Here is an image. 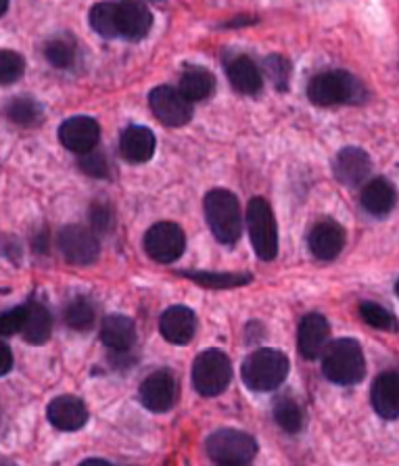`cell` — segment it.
<instances>
[{"label":"cell","instance_id":"obj_1","mask_svg":"<svg viewBox=\"0 0 399 466\" xmlns=\"http://www.w3.org/2000/svg\"><path fill=\"white\" fill-rule=\"evenodd\" d=\"M322 372L334 385H355L366 374V360L358 341L339 339L328 345L322 360Z\"/></svg>","mask_w":399,"mask_h":466},{"label":"cell","instance_id":"obj_2","mask_svg":"<svg viewBox=\"0 0 399 466\" xmlns=\"http://www.w3.org/2000/svg\"><path fill=\"white\" fill-rule=\"evenodd\" d=\"M205 216L214 237L224 245H234L243 230L239 199L230 190L215 188L205 197Z\"/></svg>","mask_w":399,"mask_h":466},{"label":"cell","instance_id":"obj_3","mask_svg":"<svg viewBox=\"0 0 399 466\" xmlns=\"http://www.w3.org/2000/svg\"><path fill=\"white\" fill-rule=\"evenodd\" d=\"M307 96L314 105L320 107H331V105H355L366 101V90L362 82L355 80L347 72H324L312 77L310 86H307Z\"/></svg>","mask_w":399,"mask_h":466},{"label":"cell","instance_id":"obj_4","mask_svg":"<svg viewBox=\"0 0 399 466\" xmlns=\"http://www.w3.org/2000/svg\"><path fill=\"white\" fill-rule=\"evenodd\" d=\"M243 380L254 391H272L284 383L289 358L278 350H257L243 362Z\"/></svg>","mask_w":399,"mask_h":466},{"label":"cell","instance_id":"obj_5","mask_svg":"<svg viewBox=\"0 0 399 466\" xmlns=\"http://www.w3.org/2000/svg\"><path fill=\"white\" fill-rule=\"evenodd\" d=\"M207 454L218 464H249L257 454V443L249 433L234 429H222L209 435Z\"/></svg>","mask_w":399,"mask_h":466},{"label":"cell","instance_id":"obj_6","mask_svg":"<svg viewBox=\"0 0 399 466\" xmlns=\"http://www.w3.org/2000/svg\"><path fill=\"white\" fill-rule=\"evenodd\" d=\"M230 379H233V366L220 350H207L195 360L193 383L203 398H215L226 391Z\"/></svg>","mask_w":399,"mask_h":466},{"label":"cell","instance_id":"obj_7","mask_svg":"<svg viewBox=\"0 0 399 466\" xmlns=\"http://www.w3.org/2000/svg\"><path fill=\"white\" fill-rule=\"evenodd\" d=\"M247 226H249L251 243H254V249L257 256H260V259L264 261L274 259L278 253L276 220H274V214H272V208L268 206V201L262 199V197H255V199L249 201Z\"/></svg>","mask_w":399,"mask_h":466},{"label":"cell","instance_id":"obj_8","mask_svg":"<svg viewBox=\"0 0 399 466\" xmlns=\"http://www.w3.org/2000/svg\"><path fill=\"white\" fill-rule=\"evenodd\" d=\"M186 247V237L178 224L159 222L145 235V249L159 264L176 261Z\"/></svg>","mask_w":399,"mask_h":466},{"label":"cell","instance_id":"obj_9","mask_svg":"<svg viewBox=\"0 0 399 466\" xmlns=\"http://www.w3.org/2000/svg\"><path fill=\"white\" fill-rule=\"evenodd\" d=\"M149 105L159 122L165 126H172V128L188 124L193 117V103L180 93V88H172V86L153 88L149 95Z\"/></svg>","mask_w":399,"mask_h":466},{"label":"cell","instance_id":"obj_10","mask_svg":"<svg viewBox=\"0 0 399 466\" xmlns=\"http://www.w3.org/2000/svg\"><path fill=\"white\" fill-rule=\"evenodd\" d=\"M59 249L69 264L88 266L99 258V238L84 226H65L59 232Z\"/></svg>","mask_w":399,"mask_h":466},{"label":"cell","instance_id":"obj_11","mask_svg":"<svg viewBox=\"0 0 399 466\" xmlns=\"http://www.w3.org/2000/svg\"><path fill=\"white\" fill-rule=\"evenodd\" d=\"M59 140L67 151H72L75 155H84L96 149V145H99L101 126L96 124V119L86 117V116L69 117L67 122L61 124Z\"/></svg>","mask_w":399,"mask_h":466},{"label":"cell","instance_id":"obj_12","mask_svg":"<svg viewBox=\"0 0 399 466\" xmlns=\"http://www.w3.org/2000/svg\"><path fill=\"white\" fill-rule=\"evenodd\" d=\"M117 38L143 40L153 25V15L140 0H117Z\"/></svg>","mask_w":399,"mask_h":466},{"label":"cell","instance_id":"obj_13","mask_svg":"<svg viewBox=\"0 0 399 466\" xmlns=\"http://www.w3.org/2000/svg\"><path fill=\"white\" fill-rule=\"evenodd\" d=\"M176 400V383L167 370L149 374L140 385V401L151 412H167Z\"/></svg>","mask_w":399,"mask_h":466},{"label":"cell","instance_id":"obj_14","mask_svg":"<svg viewBox=\"0 0 399 466\" xmlns=\"http://www.w3.org/2000/svg\"><path fill=\"white\" fill-rule=\"evenodd\" d=\"M370 167H373V164H370L368 153L358 149V147H347V149H343L333 164L334 178L345 187L364 185L370 174Z\"/></svg>","mask_w":399,"mask_h":466},{"label":"cell","instance_id":"obj_15","mask_svg":"<svg viewBox=\"0 0 399 466\" xmlns=\"http://www.w3.org/2000/svg\"><path fill=\"white\" fill-rule=\"evenodd\" d=\"M48 422L59 431H78L88 420V410L84 401L75 395H61L55 398L46 410Z\"/></svg>","mask_w":399,"mask_h":466},{"label":"cell","instance_id":"obj_16","mask_svg":"<svg viewBox=\"0 0 399 466\" xmlns=\"http://www.w3.org/2000/svg\"><path fill=\"white\" fill-rule=\"evenodd\" d=\"M161 335L174 345H188L197 333V318L185 306H174L164 312L159 322Z\"/></svg>","mask_w":399,"mask_h":466},{"label":"cell","instance_id":"obj_17","mask_svg":"<svg viewBox=\"0 0 399 466\" xmlns=\"http://www.w3.org/2000/svg\"><path fill=\"white\" fill-rule=\"evenodd\" d=\"M307 245H310L314 258L324 261L334 259L343 251V245H345V230L333 220L318 222L310 232Z\"/></svg>","mask_w":399,"mask_h":466},{"label":"cell","instance_id":"obj_18","mask_svg":"<svg viewBox=\"0 0 399 466\" xmlns=\"http://www.w3.org/2000/svg\"><path fill=\"white\" fill-rule=\"evenodd\" d=\"M376 414L384 420L399 419V374L384 372L374 380L373 393H370Z\"/></svg>","mask_w":399,"mask_h":466},{"label":"cell","instance_id":"obj_19","mask_svg":"<svg viewBox=\"0 0 399 466\" xmlns=\"http://www.w3.org/2000/svg\"><path fill=\"white\" fill-rule=\"evenodd\" d=\"M328 339V322L322 314H307L301 320L297 348L305 360H316Z\"/></svg>","mask_w":399,"mask_h":466},{"label":"cell","instance_id":"obj_20","mask_svg":"<svg viewBox=\"0 0 399 466\" xmlns=\"http://www.w3.org/2000/svg\"><path fill=\"white\" fill-rule=\"evenodd\" d=\"M155 134L145 126H130L120 140V151L130 164H145L155 153Z\"/></svg>","mask_w":399,"mask_h":466},{"label":"cell","instance_id":"obj_21","mask_svg":"<svg viewBox=\"0 0 399 466\" xmlns=\"http://www.w3.org/2000/svg\"><path fill=\"white\" fill-rule=\"evenodd\" d=\"M228 80L241 95H257L264 86L262 72L249 56L239 55L226 63Z\"/></svg>","mask_w":399,"mask_h":466},{"label":"cell","instance_id":"obj_22","mask_svg":"<svg viewBox=\"0 0 399 466\" xmlns=\"http://www.w3.org/2000/svg\"><path fill=\"white\" fill-rule=\"evenodd\" d=\"M101 341L109 350H130L136 341V327L128 316L111 314L103 320Z\"/></svg>","mask_w":399,"mask_h":466},{"label":"cell","instance_id":"obj_23","mask_svg":"<svg viewBox=\"0 0 399 466\" xmlns=\"http://www.w3.org/2000/svg\"><path fill=\"white\" fill-rule=\"evenodd\" d=\"M395 201H397L395 188L389 180L384 178L370 180L362 190V206L368 214L373 216L389 214V211L395 208Z\"/></svg>","mask_w":399,"mask_h":466},{"label":"cell","instance_id":"obj_24","mask_svg":"<svg viewBox=\"0 0 399 466\" xmlns=\"http://www.w3.org/2000/svg\"><path fill=\"white\" fill-rule=\"evenodd\" d=\"M53 333V318L51 312L40 303H32L27 306V314H25V322H24V330L21 335L27 343L32 345H42L51 339Z\"/></svg>","mask_w":399,"mask_h":466},{"label":"cell","instance_id":"obj_25","mask_svg":"<svg viewBox=\"0 0 399 466\" xmlns=\"http://www.w3.org/2000/svg\"><path fill=\"white\" fill-rule=\"evenodd\" d=\"M214 88L215 80L207 69H188V72H185V76L180 77V93L191 103L205 101V98L214 95Z\"/></svg>","mask_w":399,"mask_h":466},{"label":"cell","instance_id":"obj_26","mask_svg":"<svg viewBox=\"0 0 399 466\" xmlns=\"http://www.w3.org/2000/svg\"><path fill=\"white\" fill-rule=\"evenodd\" d=\"M5 116L9 122L17 124V126H34L40 122L42 109H40V105L34 101V98L17 96V98H11V101L6 103Z\"/></svg>","mask_w":399,"mask_h":466},{"label":"cell","instance_id":"obj_27","mask_svg":"<svg viewBox=\"0 0 399 466\" xmlns=\"http://www.w3.org/2000/svg\"><path fill=\"white\" fill-rule=\"evenodd\" d=\"M185 279H191L201 287L209 289H233L251 282V274H215V272H180Z\"/></svg>","mask_w":399,"mask_h":466},{"label":"cell","instance_id":"obj_28","mask_svg":"<svg viewBox=\"0 0 399 466\" xmlns=\"http://www.w3.org/2000/svg\"><path fill=\"white\" fill-rule=\"evenodd\" d=\"M90 25L105 38H117L115 3H99L90 11Z\"/></svg>","mask_w":399,"mask_h":466},{"label":"cell","instance_id":"obj_29","mask_svg":"<svg viewBox=\"0 0 399 466\" xmlns=\"http://www.w3.org/2000/svg\"><path fill=\"white\" fill-rule=\"evenodd\" d=\"M274 419L278 427L286 431V433H299L301 427H304V412H301L297 401H293L291 398H283L276 401Z\"/></svg>","mask_w":399,"mask_h":466},{"label":"cell","instance_id":"obj_30","mask_svg":"<svg viewBox=\"0 0 399 466\" xmlns=\"http://www.w3.org/2000/svg\"><path fill=\"white\" fill-rule=\"evenodd\" d=\"M95 318H96V314H95L93 303H90L88 299H82V298L69 303L65 309V322H67V327L74 330L93 329Z\"/></svg>","mask_w":399,"mask_h":466},{"label":"cell","instance_id":"obj_31","mask_svg":"<svg viewBox=\"0 0 399 466\" xmlns=\"http://www.w3.org/2000/svg\"><path fill=\"white\" fill-rule=\"evenodd\" d=\"M45 56L51 66L59 69H67L75 61V45L69 38H55L46 45Z\"/></svg>","mask_w":399,"mask_h":466},{"label":"cell","instance_id":"obj_32","mask_svg":"<svg viewBox=\"0 0 399 466\" xmlns=\"http://www.w3.org/2000/svg\"><path fill=\"white\" fill-rule=\"evenodd\" d=\"M360 316L364 322L370 324V327H374V329H381V330H397L399 329L395 316L387 312L384 308H381L379 303L364 301L360 306Z\"/></svg>","mask_w":399,"mask_h":466},{"label":"cell","instance_id":"obj_33","mask_svg":"<svg viewBox=\"0 0 399 466\" xmlns=\"http://www.w3.org/2000/svg\"><path fill=\"white\" fill-rule=\"evenodd\" d=\"M25 72L24 56L0 48V86H9V84L17 82Z\"/></svg>","mask_w":399,"mask_h":466},{"label":"cell","instance_id":"obj_34","mask_svg":"<svg viewBox=\"0 0 399 466\" xmlns=\"http://www.w3.org/2000/svg\"><path fill=\"white\" fill-rule=\"evenodd\" d=\"M265 74H268L272 84H274L278 90H286L291 77V63L286 61L284 56L272 55L265 59Z\"/></svg>","mask_w":399,"mask_h":466},{"label":"cell","instance_id":"obj_35","mask_svg":"<svg viewBox=\"0 0 399 466\" xmlns=\"http://www.w3.org/2000/svg\"><path fill=\"white\" fill-rule=\"evenodd\" d=\"M80 169L86 176H93V178H105L109 174V164L107 157L101 151H88L80 155Z\"/></svg>","mask_w":399,"mask_h":466},{"label":"cell","instance_id":"obj_36","mask_svg":"<svg viewBox=\"0 0 399 466\" xmlns=\"http://www.w3.org/2000/svg\"><path fill=\"white\" fill-rule=\"evenodd\" d=\"M25 314H27V306L6 309V312L0 314V335L13 337L21 333V330H24Z\"/></svg>","mask_w":399,"mask_h":466},{"label":"cell","instance_id":"obj_37","mask_svg":"<svg viewBox=\"0 0 399 466\" xmlns=\"http://www.w3.org/2000/svg\"><path fill=\"white\" fill-rule=\"evenodd\" d=\"M90 224H93V230L95 232H101L105 235L111 226H114V211H111L109 206H105V203H95L93 208H90Z\"/></svg>","mask_w":399,"mask_h":466},{"label":"cell","instance_id":"obj_38","mask_svg":"<svg viewBox=\"0 0 399 466\" xmlns=\"http://www.w3.org/2000/svg\"><path fill=\"white\" fill-rule=\"evenodd\" d=\"M13 369V354L6 345L0 341V377Z\"/></svg>","mask_w":399,"mask_h":466},{"label":"cell","instance_id":"obj_39","mask_svg":"<svg viewBox=\"0 0 399 466\" xmlns=\"http://www.w3.org/2000/svg\"><path fill=\"white\" fill-rule=\"evenodd\" d=\"M6 6H9V0H0V15L6 11Z\"/></svg>","mask_w":399,"mask_h":466},{"label":"cell","instance_id":"obj_40","mask_svg":"<svg viewBox=\"0 0 399 466\" xmlns=\"http://www.w3.org/2000/svg\"><path fill=\"white\" fill-rule=\"evenodd\" d=\"M84 464H107L105 461H84Z\"/></svg>","mask_w":399,"mask_h":466},{"label":"cell","instance_id":"obj_41","mask_svg":"<svg viewBox=\"0 0 399 466\" xmlns=\"http://www.w3.org/2000/svg\"><path fill=\"white\" fill-rule=\"evenodd\" d=\"M395 293H397V298H399V282H397V287H395Z\"/></svg>","mask_w":399,"mask_h":466}]
</instances>
